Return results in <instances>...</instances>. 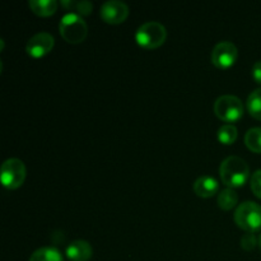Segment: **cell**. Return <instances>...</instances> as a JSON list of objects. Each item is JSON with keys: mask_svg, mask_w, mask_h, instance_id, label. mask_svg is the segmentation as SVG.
Returning <instances> with one entry per match:
<instances>
[{"mask_svg": "<svg viewBox=\"0 0 261 261\" xmlns=\"http://www.w3.org/2000/svg\"><path fill=\"white\" fill-rule=\"evenodd\" d=\"M221 180L227 188L239 189L247 182L250 177V167L247 162L242 158L231 155L227 157L219 167Z\"/></svg>", "mask_w": 261, "mask_h": 261, "instance_id": "cell-1", "label": "cell"}, {"mask_svg": "<svg viewBox=\"0 0 261 261\" xmlns=\"http://www.w3.org/2000/svg\"><path fill=\"white\" fill-rule=\"evenodd\" d=\"M59 32L65 42L78 45L86 41L88 36V25L83 17L74 13H68L59 23Z\"/></svg>", "mask_w": 261, "mask_h": 261, "instance_id": "cell-2", "label": "cell"}, {"mask_svg": "<svg viewBox=\"0 0 261 261\" xmlns=\"http://www.w3.org/2000/svg\"><path fill=\"white\" fill-rule=\"evenodd\" d=\"M167 31L160 22L143 23L135 32V41L144 50H155L166 42Z\"/></svg>", "mask_w": 261, "mask_h": 261, "instance_id": "cell-3", "label": "cell"}, {"mask_svg": "<svg viewBox=\"0 0 261 261\" xmlns=\"http://www.w3.org/2000/svg\"><path fill=\"white\" fill-rule=\"evenodd\" d=\"M214 115L218 117L221 121L228 122H237L242 119L245 114L244 102L236 96L232 94H224V96L218 97L214 102Z\"/></svg>", "mask_w": 261, "mask_h": 261, "instance_id": "cell-4", "label": "cell"}, {"mask_svg": "<svg viewBox=\"0 0 261 261\" xmlns=\"http://www.w3.org/2000/svg\"><path fill=\"white\" fill-rule=\"evenodd\" d=\"M233 219L239 228L255 233L261 229V205L254 201H245L236 208Z\"/></svg>", "mask_w": 261, "mask_h": 261, "instance_id": "cell-5", "label": "cell"}, {"mask_svg": "<svg viewBox=\"0 0 261 261\" xmlns=\"http://www.w3.org/2000/svg\"><path fill=\"white\" fill-rule=\"evenodd\" d=\"M27 170L23 161L18 158H8L0 168V181L8 190H17L24 184Z\"/></svg>", "mask_w": 261, "mask_h": 261, "instance_id": "cell-6", "label": "cell"}, {"mask_svg": "<svg viewBox=\"0 0 261 261\" xmlns=\"http://www.w3.org/2000/svg\"><path fill=\"white\" fill-rule=\"evenodd\" d=\"M237 56H239V50H237L236 45L229 41H222L214 46L211 55V61L216 68L221 69V70H227L234 65V63L237 61Z\"/></svg>", "mask_w": 261, "mask_h": 261, "instance_id": "cell-7", "label": "cell"}, {"mask_svg": "<svg viewBox=\"0 0 261 261\" xmlns=\"http://www.w3.org/2000/svg\"><path fill=\"white\" fill-rule=\"evenodd\" d=\"M54 46H55L54 36L48 32H40L36 33L28 40L27 45H25V53L31 58L41 59L48 55L53 51Z\"/></svg>", "mask_w": 261, "mask_h": 261, "instance_id": "cell-8", "label": "cell"}, {"mask_svg": "<svg viewBox=\"0 0 261 261\" xmlns=\"http://www.w3.org/2000/svg\"><path fill=\"white\" fill-rule=\"evenodd\" d=\"M99 17L107 24H121L129 17V7L119 0H109L102 4Z\"/></svg>", "mask_w": 261, "mask_h": 261, "instance_id": "cell-9", "label": "cell"}, {"mask_svg": "<svg viewBox=\"0 0 261 261\" xmlns=\"http://www.w3.org/2000/svg\"><path fill=\"white\" fill-rule=\"evenodd\" d=\"M66 257L70 261H89L93 256L91 244L84 240H75L66 247Z\"/></svg>", "mask_w": 261, "mask_h": 261, "instance_id": "cell-10", "label": "cell"}, {"mask_svg": "<svg viewBox=\"0 0 261 261\" xmlns=\"http://www.w3.org/2000/svg\"><path fill=\"white\" fill-rule=\"evenodd\" d=\"M193 190L194 193H195V195H198L199 198H213V196L219 191V182L216 178L212 177V176L209 175L200 176V177L194 182Z\"/></svg>", "mask_w": 261, "mask_h": 261, "instance_id": "cell-11", "label": "cell"}, {"mask_svg": "<svg viewBox=\"0 0 261 261\" xmlns=\"http://www.w3.org/2000/svg\"><path fill=\"white\" fill-rule=\"evenodd\" d=\"M28 8L37 17L46 18L55 14L59 8V3L56 0H30Z\"/></svg>", "mask_w": 261, "mask_h": 261, "instance_id": "cell-12", "label": "cell"}, {"mask_svg": "<svg viewBox=\"0 0 261 261\" xmlns=\"http://www.w3.org/2000/svg\"><path fill=\"white\" fill-rule=\"evenodd\" d=\"M61 7L65 8L66 10H70L74 14H78L81 17H88L93 12V4L87 0L76 2V0H63Z\"/></svg>", "mask_w": 261, "mask_h": 261, "instance_id": "cell-13", "label": "cell"}, {"mask_svg": "<svg viewBox=\"0 0 261 261\" xmlns=\"http://www.w3.org/2000/svg\"><path fill=\"white\" fill-rule=\"evenodd\" d=\"M217 203H218V206L224 212L232 211L234 206H239V195L236 194V191L233 189H224L221 193L218 194V198H217Z\"/></svg>", "mask_w": 261, "mask_h": 261, "instance_id": "cell-14", "label": "cell"}, {"mask_svg": "<svg viewBox=\"0 0 261 261\" xmlns=\"http://www.w3.org/2000/svg\"><path fill=\"white\" fill-rule=\"evenodd\" d=\"M30 261H64V257L55 247H41L31 255Z\"/></svg>", "mask_w": 261, "mask_h": 261, "instance_id": "cell-15", "label": "cell"}, {"mask_svg": "<svg viewBox=\"0 0 261 261\" xmlns=\"http://www.w3.org/2000/svg\"><path fill=\"white\" fill-rule=\"evenodd\" d=\"M237 137H239V130L233 124L222 125L217 132L218 142L223 145H232L237 140Z\"/></svg>", "mask_w": 261, "mask_h": 261, "instance_id": "cell-16", "label": "cell"}, {"mask_svg": "<svg viewBox=\"0 0 261 261\" xmlns=\"http://www.w3.org/2000/svg\"><path fill=\"white\" fill-rule=\"evenodd\" d=\"M246 110L250 114V116L261 121V88L255 89L247 97Z\"/></svg>", "mask_w": 261, "mask_h": 261, "instance_id": "cell-17", "label": "cell"}, {"mask_svg": "<svg viewBox=\"0 0 261 261\" xmlns=\"http://www.w3.org/2000/svg\"><path fill=\"white\" fill-rule=\"evenodd\" d=\"M245 145L252 153L261 154V127H252L245 134Z\"/></svg>", "mask_w": 261, "mask_h": 261, "instance_id": "cell-18", "label": "cell"}, {"mask_svg": "<svg viewBox=\"0 0 261 261\" xmlns=\"http://www.w3.org/2000/svg\"><path fill=\"white\" fill-rule=\"evenodd\" d=\"M256 246H259V241H257V237L255 236V233H250L246 232V234H244L241 239V247L245 251H252Z\"/></svg>", "mask_w": 261, "mask_h": 261, "instance_id": "cell-19", "label": "cell"}, {"mask_svg": "<svg viewBox=\"0 0 261 261\" xmlns=\"http://www.w3.org/2000/svg\"><path fill=\"white\" fill-rule=\"evenodd\" d=\"M250 188H251L252 194L261 200V170L252 173L250 178Z\"/></svg>", "mask_w": 261, "mask_h": 261, "instance_id": "cell-20", "label": "cell"}, {"mask_svg": "<svg viewBox=\"0 0 261 261\" xmlns=\"http://www.w3.org/2000/svg\"><path fill=\"white\" fill-rule=\"evenodd\" d=\"M252 79L261 86V60L256 61L252 66Z\"/></svg>", "mask_w": 261, "mask_h": 261, "instance_id": "cell-21", "label": "cell"}, {"mask_svg": "<svg viewBox=\"0 0 261 261\" xmlns=\"http://www.w3.org/2000/svg\"><path fill=\"white\" fill-rule=\"evenodd\" d=\"M257 241H259V247H260V250H261V233H260V236L257 237Z\"/></svg>", "mask_w": 261, "mask_h": 261, "instance_id": "cell-22", "label": "cell"}]
</instances>
